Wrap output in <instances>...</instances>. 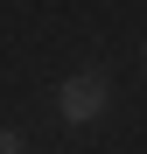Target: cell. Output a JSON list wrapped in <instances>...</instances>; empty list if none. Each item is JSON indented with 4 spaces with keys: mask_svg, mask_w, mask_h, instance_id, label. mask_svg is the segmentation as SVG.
Instances as JSON below:
<instances>
[{
    "mask_svg": "<svg viewBox=\"0 0 147 154\" xmlns=\"http://www.w3.org/2000/svg\"><path fill=\"white\" fill-rule=\"evenodd\" d=\"M56 105H63L70 126H98V119H105V105H112L105 70H70V77H63V91H56Z\"/></svg>",
    "mask_w": 147,
    "mask_h": 154,
    "instance_id": "6da1fadb",
    "label": "cell"
},
{
    "mask_svg": "<svg viewBox=\"0 0 147 154\" xmlns=\"http://www.w3.org/2000/svg\"><path fill=\"white\" fill-rule=\"evenodd\" d=\"M0 154H28V140H21L14 126H0Z\"/></svg>",
    "mask_w": 147,
    "mask_h": 154,
    "instance_id": "7a4b0ae2",
    "label": "cell"
}]
</instances>
